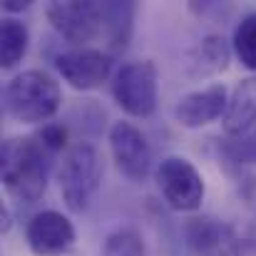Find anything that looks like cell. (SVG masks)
<instances>
[{
  "mask_svg": "<svg viewBox=\"0 0 256 256\" xmlns=\"http://www.w3.org/2000/svg\"><path fill=\"white\" fill-rule=\"evenodd\" d=\"M48 152L35 137L5 140L0 150V174L8 194L20 204H35L48 189Z\"/></svg>",
  "mask_w": 256,
  "mask_h": 256,
  "instance_id": "1",
  "label": "cell"
},
{
  "mask_svg": "<svg viewBox=\"0 0 256 256\" xmlns=\"http://www.w3.org/2000/svg\"><path fill=\"white\" fill-rule=\"evenodd\" d=\"M232 50L246 70L256 72V12L246 15L236 25L234 38H232Z\"/></svg>",
  "mask_w": 256,
  "mask_h": 256,
  "instance_id": "13",
  "label": "cell"
},
{
  "mask_svg": "<svg viewBox=\"0 0 256 256\" xmlns=\"http://www.w3.org/2000/svg\"><path fill=\"white\" fill-rule=\"evenodd\" d=\"M35 140L45 147L48 154H55V152H62V150H65V144H68V130H65L62 124H58V122H48V124L38 132Z\"/></svg>",
  "mask_w": 256,
  "mask_h": 256,
  "instance_id": "16",
  "label": "cell"
},
{
  "mask_svg": "<svg viewBox=\"0 0 256 256\" xmlns=\"http://www.w3.org/2000/svg\"><path fill=\"white\" fill-rule=\"evenodd\" d=\"M226 107H229V90L222 82H214L179 97V102L174 104V120L186 130H199L224 117Z\"/></svg>",
  "mask_w": 256,
  "mask_h": 256,
  "instance_id": "10",
  "label": "cell"
},
{
  "mask_svg": "<svg viewBox=\"0 0 256 256\" xmlns=\"http://www.w3.org/2000/svg\"><path fill=\"white\" fill-rule=\"evenodd\" d=\"M157 186L174 212H196L204 202V179L184 157H167L157 167Z\"/></svg>",
  "mask_w": 256,
  "mask_h": 256,
  "instance_id": "6",
  "label": "cell"
},
{
  "mask_svg": "<svg viewBox=\"0 0 256 256\" xmlns=\"http://www.w3.org/2000/svg\"><path fill=\"white\" fill-rule=\"evenodd\" d=\"M30 32L28 25L18 18H5L0 28V65L2 70H12L28 52Z\"/></svg>",
  "mask_w": 256,
  "mask_h": 256,
  "instance_id": "12",
  "label": "cell"
},
{
  "mask_svg": "<svg viewBox=\"0 0 256 256\" xmlns=\"http://www.w3.org/2000/svg\"><path fill=\"white\" fill-rule=\"evenodd\" d=\"M45 15L50 25L55 28V32L78 48H85L87 42H92L104 28V5H97V2L55 0V2H48Z\"/></svg>",
  "mask_w": 256,
  "mask_h": 256,
  "instance_id": "5",
  "label": "cell"
},
{
  "mask_svg": "<svg viewBox=\"0 0 256 256\" xmlns=\"http://www.w3.org/2000/svg\"><path fill=\"white\" fill-rule=\"evenodd\" d=\"M256 127V78L242 80L229 94L224 130L232 137H244Z\"/></svg>",
  "mask_w": 256,
  "mask_h": 256,
  "instance_id": "11",
  "label": "cell"
},
{
  "mask_svg": "<svg viewBox=\"0 0 256 256\" xmlns=\"http://www.w3.org/2000/svg\"><path fill=\"white\" fill-rule=\"evenodd\" d=\"M196 55H199V62H202L204 72H222V70L229 68L232 50H229V45H226L224 38L212 35V38H204L202 40Z\"/></svg>",
  "mask_w": 256,
  "mask_h": 256,
  "instance_id": "14",
  "label": "cell"
},
{
  "mask_svg": "<svg viewBox=\"0 0 256 256\" xmlns=\"http://www.w3.org/2000/svg\"><path fill=\"white\" fill-rule=\"evenodd\" d=\"M112 97L130 117H150L157 110V68L150 60L124 62L112 80Z\"/></svg>",
  "mask_w": 256,
  "mask_h": 256,
  "instance_id": "4",
  "label": "cell"
},
{
  "mask_svg": "<svg viewBox=\"0 0 256 256\" xmlns=\"http://www.w3.org/2000/svg\"><path fill=\"white\" fill-rule=\"evenodd\" d=\"M55 70L70 87L87 92L107 82L112 72V58L94 48H78V50L58 55Z\"/></svg>",
  "mask_w": 256,
  "mask_h": 256,
  "instance_id": "8",
  "label": "cell"
},
{
  "mask_svg": "<svg viewBox=\"0 0 256 256\" xmlns=\"http://www.w3.org/2000/svg\"><path fill=\"white\" fill-rule=\"evenodd\" d=\"M144 239L134 229H117L107 236L102 256H144Z\"/></svg>",
  "mask_w": 256,
  "mask_h": 256,
  "instance_id": "15",
  "label": "cell"
},
{
  "mask_svg": "<svg viewBox=\"0 0 256 256\" xmlns=\"http://www.w3.org/2000/svg\"><path fill=\"white\" fill-rule=\"evenodd\" d=\"M2 8H5L8 12H18V10H28L30 2H28V0H22V2H20V0H5Z\"/></svg>",
  "mask_w": 256,
  "mask_h": 256,
  "instance_id": "17",
  "label": "cell"
},
{
  "mask_svg": "<svg viewBox=\"0 0 256 256\" xmlns=\"http://www.w3.org/2000/svg\"><path fill=\"white\" fill-rule=\"evenodd\" d=\"M0 219H2V232H8V229H10V212H8L5 206L0 209Z\"/></svg>",
  "mask_w": 256,
  "mask_h": 256,
  "instance_id": "18",
  "label": "cell"
},
{
  "mask_svg": "<svg viewBox=\"0 0 256 256\" xmlns=\"http://www.w3.org/2000/svg\"><path fill=\"white\" fill-rule=\"evenodd\" d=\"M25 242L35 256H62L75 246V226L60 212H40L25 229Z\"/></svg>",
  "mask_w": 256,
  "mask_h": 256,
  "instance_id": "9",
  "label": "cell"
},
{
  "mask_svg": "<svg viewBox=\"0 0 256 256\" xmlns=\"http://www.w3.org/2000/svg\"><path fill=\"white\" fill-rule=\"evenodd\" d=\"M58 182H60V194L68 204L70 212H85L97 194L102 184V160L100 152L87 144L78 142L72 144L58 170Z\"/></svg>",
  "mask_w": 256,
  "mask_h": 256,
  "instance_id": "3",
  "label": "cell"
},
{
  "mask_svg": "<svg viewBox=\"0 0 256 256\" xmlns=\"http://www.w3.org/2000/svg\"><path fill=\"white\" fill-rule=\"evenodd\" d=\"M110 150H112L117 170L130 182L140 184L147 179V174L152 170V147L140 127L122 120L114 122L110 127Z\"/></svg>",
  "mask_w": 256,
  "mask_h": 256,
  "instance_id": "7",
  "label": "cell"
},
{
  "mask_svg": "<svg viewBox=\"0 0 256 256\" xmlns=\"http://www.w3.org/2000/svg\"><path fill=\"white\" fill-rule=\"evenodd\" d=\"M62 102V90L58 80L42 70L18 72L2 90L5 112L22 124H48Z\"/></svg>",
  "mask_w": 256,
  "mask_h": 256,
  "instance_id": "2",
  "label": "cell"
}]
</instances>
